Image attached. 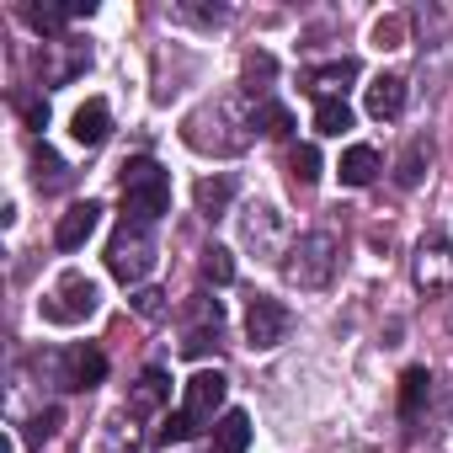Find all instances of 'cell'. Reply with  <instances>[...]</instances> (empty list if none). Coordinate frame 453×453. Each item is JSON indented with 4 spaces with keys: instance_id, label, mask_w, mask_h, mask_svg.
Segmentation results:
<instances>
[{
    "instance_id": "cell-1",
    "label": "cell",
    "mask_w": 453,
    "mask_h": 453,
    "mask_svg": "<svg viewBox=\"0 0 453 453\" xmlns=\"http://www.w3.org/2000/svg\"><path fill=\"white\" fill-rule=\"evenodd\" d=\"M181 139H187V150L213 155V160L246 155V150H251V139H257V107H251L241 91L208 96L203 107H192V112L181 118Z\"/></svg>"
},
{
    "instance_id": "cell-2",
    "label": "cell",
    "mask_w": 453,
    "mask_h": 453,
    "mask_svg": "<svg viewBox=\"0 0 453 453\" xmlns=\"http://www.w3.org/2000/svg\"><path fill=\"white\" fill-rule=\"evenodd\" d=\"M278 267H283L288 288L320 294V288H331V278H336V267H342V241H336L331 230H310V235H299V241L288 246V257H283Z\"/></svg>"
},
{
    "instance_id": "cell-3",
    "label": "cell",
    "mask_w": 453,
    "mask_h": 453,
    "mask_svg": "<svg viewBox=\"0 0 453 453\" xmlns=\"http://www.w3.org/2000/svg\"><path fill=\"white\" fill-rule=\"evenodd\" d=\"M155 235H150V224H139V219H123L118 230H112V241H107V273L123 283V288H139L150 273H155Z\"/></svg>"
},
{
    "instance_id": "cell-4",
    "label": "cell",
    "mask_w": 453,
    "mask_h": 453,
    "mask_svg": "<svg viewBox=\"0 0 453 453\" xmlns=\"http://www.w3.org/2000/svg\"><path fill=\"white\" fill-rule=\"evenodd\" d=\"M118 187H123V208H128V219H139V224H155V219L171 208V176H165L155 160H144V155L123 165Z\"/></svg>"
},
{
    "instance_id": "cell-5",
    "label": "cell",
    "mask_w": 453,
    "mask_h": 453,
    "mask_svg": "<svg viewBox=\"0 0 453 453\" xmlns=\"http://www.w3.org/2000/svg\"><path fill=\"white\" fill-rule=\"evenodd\" d=\"M96 304H102V288L86 278V273H65L49 294H43V320L49 326H81V320H91L96 315Z\"/></svg>"
},
{
    "instance_id": "cell-6",
    "label": "cell",
    "mask_w": 453,
    "mask_h": 453,
    "mask_svg": "<svg viewBox=\"0 0 453 453\" xmlns=\"http://www.w3.org/2000/svg\"><path fill=\"white\" fill-rule=\"evenodd\" d=\"M241 241H246V251H257V257H267V262H283L288 257V219H283V208L278 203H251L246 213H241Z\"/></svg>"
},
{
    "instance_id": "cell-7",
    "label": "cell",
    "mask_w": 453,
    "mask_h": 453,
    "mask_svg": "<svg viewBox=\"0 0 453 453\" xmlns=\"http://www.w3.org/2000/svg\"><path fill=\"white\" fill-rule=\"evenodd\" d=\"M411 278H416V288H426V294H442V288L453 283V235H448V230H426V235L416 241Z\"/></svg>"
},
{
    "instance_id": "cell-8",
    "label": "cell",
    "mask_w": 453,
    "mask_h": 453,
    "mask_svg": "<svg viewBox=\"0 0 453 453\" xmlns=\"http://www.w3.org/2000/svg\"><path fill=\"white\" fill-rule=\"evenodd\" d=\"M288 326H294V315H288L283 299L257 294V299L246 304V342H251V352H273V347H283V342H288Z\"/></svg>"
},
{
    "instance_id": "cell-9",
    "label": "cell",
    "mask_w": 453,
    "mask_h": 453,
    "mask_svg": "<svg viewBox=\"0 0 453 453\" xmlns=\"http://www.w3.org/2000/svg\"><path fill=\"white\" fill-rule=\"evenodd\" d=\"M86 70H91V49L75 43V38H49V43L38 49V75H43V86H70V81L86 75Z\"/></svg>"
},
{
    "instance_id": "cell-10",
    "label": "cell",
    "mask_w": 453,
    "mask_h": 453,
    "mask_svg": "<svg viewBox=\"0 0 453 453\" xmlns=\"http://www.w3.org/2000/svg\"><path fill=\"white\" fill-rule=\"evenodd\" d=\"M224 395H230V384H224V373H219V368H203V373H192V379H187V395H181V411H187V421L203 432V426L219 416Z\"/></svg>"
},
{
    "instance_id": "cell-11",
    "label": "cell",
    "mask_w": 453,
    "mask_h": 453,
    "mask_svg": "<svg viewBox=\"0 0 453 453\" xmlns=\"http://www.w3.org/2000/svg\"><path fill=\"white\" fill-rule=\"evenodd\" d=\"M96 224H102V203H75L70 213H59V224H54V246L59 251H81L91 235H96Z\"/></svg>"
},
{
    "instance_id": "cell-12",
    "label": "cell",
    "mask_w": 453,
    "mask_h": 453,
    "mask_svg": "<svg viewBox=\"0 0 453 453\" xmlns=\"http://www.w3.org/2000/svg\"><path fill=\"white\" fill-rule=\"evenodd\" d=\"M107 379V357L96 347H70L65 352V389H96Z\"/></svg>"
},
{
    "instance_id": "cell-13",
    "label": "cell",
    "mask_w": 453,
    "mask_h": 453,
    "mask_svg": "<svg viewBox=\"0 0 453 453\" xmlns=\"http://www.w3.org/2000/svg\"><path fill=\"white\" fill-rule=\"evenodd\" d=\"M165 400H171V373L165 368H144L139 384L128 389V416H155Z\"/></svg>"
},
{
    "instance_id": "cell-14",
    "label": "cell",
    "mask_w": 453,
    "mask_h": 453,
    "mask_svg": "<svg viewBox=\"0 0 453 453\" xmlns=\"http://www.w3.org/2000/svg\"><path fill=\"white\" fill-rule=\"evenodd\" d=\"M357 81V59H331V65H320V70H310L304 75V86L320 96V102H342V91Z\"/></svg>"
},
{
    "instance_id": "cell-15",
    "label": "cell",
    "mask_w": 453,
    "mask_h": 453,
    "mask_svg": "<svg viewBox=\"0 0 453 453\" xmlns=\"http://www.w3.org/2000/svg\"><path fill=\"white\" fill-rule=\"evenodd\" d=\"M363 107H368V118H379V123L400 118V112H405V75H379V81L368 86Z\"/></svg>"
},
{
    "instance_id": "cell-16",
    "label": "cell",
    "mask_w": 453,
    "mask_h": 453,
    "mask_svg": "<svg viewBox=\"0 0 453 453\" xmlns=\"http://www.w3.org/2000/svg\"><path fill=\"white\" fill-rule=\"evenodd\" d=\"M70 134H75V144H86V150L107 144V134H112V107H107V102H86V107L70 118Z\"/></svg>"
},
{
    "instance_id": "cell-17",
    "label": "cell",
    "mask_w": 453,
    "mask_h": 453,
    "mask_svg": "<svg viewBox=\"0 0 453 453\" xmlns=\"http://www.w3.org/2000/svg\"><path fill=\"white\" fill-rule=\"evenodd\" d=\"M251 448V416L246 411H224L213 421V453H246Z\"/></svg>"
},
{
    "instance_id": "cell-18",
    "label": "cell",
    "mask_w": 453,
    "mask_h": 453,
    "mask_svg": "<svg viewBox=\"0 0 453 453\" xmlns=\"http://www.w3.org/2000/svg\"><path fill=\"white\" fill-rule=\"evenodd\" d=\"M336 171H342L347 187H368V181L384 171V160H379L373 144H352V150H342V165H336Z\"/></svg>"
},
{
    "instance_id": "cell-19",
    "label": "cell",
    "mask_w": 453,
    "mask_h": 453,
    "mask_svg": "<svg viewBox=\"0 0 453 453\" xmlns=\"http://www.w3.org/2000/svg\"><path fill=\"white\" fill-rule=\"evenodd\" d=\"M70 165H65V155H54L49 144H38L33 150V181H38V192H65L70 187Z\"/></svg>"
},
{
    "instance_id": "cell-20",
    "label": "cell",
    "mask_w": 453,
    "mask_h": 453,
    "mask_svg": "<svg viewBox=\"0 0 453 453\" xmlns=\"http://www.w3.org/2000/svg\"><path fill=\"white\" fill-rule=\"evenodd\" d=\"M192 197H197V213L203 219H224V208H230V197H235V181L230 176H203L192 187Z\"/></svg>"
},
{
    "instance_id": "cell-21",
    "label": "cell",
    "mask_w": 453,
    "mask_h": 453,
    "mask_svg": "<svg viewBox=\"0 0 453 453\" xmlns=\"http://www.w3.org/2000/svg\"><path fill=\"white\" fill-rule=\"evenodd\" d=\"M426 165H432V139H426V134H416V139L405 144V155L395 160V181H400V187H421Z\"/></svg>"
},
{
    "instance_id": "cell-22",
    "label": "cell",
    "mask_w": 453,
    "mask_h": 453,
    "mask_svg": "<svg viewBox=\"0 0 453 453\" xmlns=\"http://www.w3.org/2000/svg\"><path fill=\"white\" fill-rule=\"evenodd\" d=\"M426 400H432V373L426 368H405V379H400V416L405 421H421Z\"/></svg>"
},
{
    "instance_id": "cell-23",
    "label": "cell",
    "mask_w": 453,
    "mask_h": 453,
    "mask_svg": "<svg viewBox=\"0 0 453 453\" xmlns=\"http://www.w3.org/2000/svg\"><path fill=\"white\" fill-rule=\"evenodd\" d=\"M22 17H27V27H33V33H43V43H49V38H65L70 6H22Z\"/></svg>"
},
{
    "instance_id": "cell-24",
    "label": "cell",
    "mask_w": 453,
    "mask_h": 453,
    "mask_svg": "<svg viewBox=\"0 0 453 453\" xmlns=\"http://www.w3.org/2000/svg\"><path fill=\"white\" fill-rule=\"evenodd\" d=\"M257 134L288 139V134H294V112H288L283 102H257Z\"/></svg>"
},
{
    "instance_id": "cell-25",
    "label": "cell",
    "mask_w": 453,
    "mask_h": 453,
    "mask_svg": "<svg viewBox=\"0 0 453 453\" xmlns=\"http://www.w3.org/2000/svg\"><path fill=\"white\" fill-rule=\"evenodd\" d=\"M347 128H352V107H347V102H320V107H315V134L342 139Z\"/></svg>"
},
{
    "instance_id": "cell-26",
    "label": "cell",
    "mask_w": 453,
    "mask_h": 453,
    "mask_svg": "<svg viewBox=\"0 0 453 453\" xmlns=\"http://www.w3.org/2000/svg\"><path fill=\"white\" fill-rule=\"evenodd\" d=\"M288 176H294L299 187H315V181H320V150H315V144H294V155H288Z\"/></svg>"
},
{
    "instance_id": "cell-27",
    "label": "cell",
    "mask_w": 453,
    "mask_h": 453,
    "mask_svg": "<svg viewBox=\"0 0 453 453\" xmlns=\"http://www.w3.org/2000/svg\"><path fill=\"white\" fill-rule=\"evenodd\" d=\"M203 278L219 283V288H224V283H235V257L224 251V246H208V251H203Z\"/></svg>"
},
{
    "instance_id": "cell-28",
    "label": "cell",
    "mask_w": 453,
    "mask_h": 453,
    "mask_svg": "<svg viewBox=\"0 0 453 453\" xmlns=\"http://www.w3.org/2000/svg\"><path fill=\"white\" fill-rule=\"evenodd\" d=\"M59 426H65V411H59V405H49V411H38V416L27 421V437H33V442H49Z\"/></svg>"
},
{
    "instance_id": "cell-29",
    "label": "cell",
    "mask_w": 453,
    "mask_h": 453,
    "mask_svg": "<svg viewBox=\"0 0 453 453\" xmlns=\"http://www.w3.org/2000/svg\"><path fill=\"white\" fill-rule=\"evenodd\" d=\"M373 43L379 49H400L405 43V17H379L373 22Z\"/></svg>"
},
{
    "instance_id": "cell-30",
    "label": "cell",
    "mask_w": 453,
    "mask_h": 453,
    "mask_svg": "<svg viewBox=\"0 0 453 453\" xmlns=\"http://www.w3.org/2000/svg\"><path fill=\"white\" fill-rule=\"evenodd\" d=\"M181 22H197V27H219V22H230V12L224 6H176Z\"/></svg>"
},
{
    "instance_id": "cell-31",
    "label": "cell",
    "mask_w": 453,
    "mask_h": 453,
    "mask_svg": "<svg viewBox=\"0 0 453 453\" xmlns=\"http://www.w3.org/2000/svg\"><path fill=\"white\" fill-rule=\"evenodd\" d=\"M273 70H278V65H273V54H262V49H257V54H246V86H251V91H257V81H273Z\"/></svg>"
},
{
    "instance_id": "cell-32",
    "label": "cell",
    "mask_w": 453,
    "mask_h": 453,
    "mask_svg": "<svg viewBox=\"0 0 453 453\" xmlns=\"http://www.w3.org/2000/svg\"><path fill=\"white\" fill-rule=\"evenodd\" d=\"M134 310H139L144 320H160V315H165V294H160V288H139V294H134Z\"/></svg>"
},
{
    "instance_id": "cell-33",
    "label": "cell",
    "mask_w": 453,
    "mask_h": 453,
    "mask_svg": "<svg viewBox=\"0 0 453 453\" xmlns=\"http://www.w3.org/2000/svg\"><path fill=\"white\" fill-rule=\"evenodd\" d=\"M17 112L27 118V128H43L49 123V102L43 96H17Z\"/></svg>"
},
{
    "instance_id": "cell-34",
    "label": "cell",
    "mask_w": 453,
    "mask_h": 453,
    "mask_svg": "<svg viewBox=\"0 0 453 453\" xmlns=\"http://www.w3.org/2000/svg\"><path fill=\"white\" fill-rule=\"evenodd\" d=\"M197 426L187 421V411H176V416H165V426H160V442H187Z\"/></svg>"
},
{
    "instance_id": "cell-35",
    "label": "cell",
    "mask_w": 453,
    "mask_h": 453,
    "mask_svg": "<svg viewBox=\"0 0 453 453\" xmlns=\"http://www.w3.org/2000/svg\"><path fill=\"white\" fill-rule=\"evenodd\" d=\"M437 448L453 453V411H448V421H442V432H437Z\"/></svg>"
},
{
    "instance_id": "cell-36",
    "label": "cell",
    "mask_w": 453,
    "mask_h": 453,
    "mask_svg": "<svg viewBox=\"0 0 453 453\" xmlns=\"http://www.w3.org/2000/svg\"><path fill=\"white\" fill-rule=\"evenodd\" d=\"M448 331H453V299H448Z\"/></svg>"
}]
</instances>
